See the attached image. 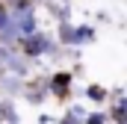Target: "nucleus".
<instances>
[{
	"instance_id": "obj_2",
	"label": "nucleus",
	"mask_w": 127,
	"mask_h": 124,
	"mask_svg": "<svg viewBox=\"0 0 127 124\" xmlns=\"http://www.w3.org/2000/svg\"><path fill=\"white\" fill-rule=\"evenodd\" d=\"M47 44H50V35L41 30L30 32V35H21L18 41H15V47L27 56V59H41L44 56V50H47Z\"/></svg>"
},
{
	"instance_id": "obj_13",
	"label": "nucleus",
	"mask_w": 127,
	"mask_h": 124,
	"mask_svg": "<svg viewBox=\"0 0 127 124\" xmlns=\"http://www.w3.org/2000/svg\"><path fill=\"white\" fill-rule=\"evenodd\" d=\"M56 3H71V0H56Z\"/></svg>"
},
{
	"instance_id": "obj_8",
	"label": "nucleus",
	"mask_w": 127,
	"mask_h": 124,
	"mask_svg": "<svg viewBox=\"0 0 127 124\" xmlns=\"http://www.w3.org/2000/svg\"><path fill=\"white\" fill-rule=\"evenodd\" d=\"M83 124H109V115H106V109L100 106V109L86 112V115H83Z\"/></svg>"
},
{
	"instance_id": "obj_10",
	"label": "nucleus",
	"mask_w": 127,
	"mask_h": 124,
	"mask_svg": "<svg viewBox=\"0 0 127 124\" xmlns=\"http://www.w3.org/2000/svg\"><path fill=\"white\" fill-rule=\"evenodd\" d=\"M6 24H9V6H6V3H0V32L6 30Z\"/></svg>"
},
{
	"instance_id": "obj_7",
	"label": "nucleus",
	"mask_w": 127,
	"mask_h": 124,
	"mask_svg": "<svg viewBox=\"0 0 127 124\" xmlns=\"http://www.w3.org/2000/svg\"><path fill=\"white\" fill-rule=\"evenodd\" d=\"M0 89L6 94H18L24 89V77H15V74H3V80H0Z\"/></svg>"
},
{
	"instance_id": "obj_9",
	"label": "nucleus",
	"mask_w": 127,
	"mask_h": 124,
	"mask_svg": "<svg viewBox=\"0 0 127 124\" xmlns=\"http://www.w3.org/2000/svg\"><path fill=\"white\" fill-rule=\"evenodd\" d=\"M86 112H89V109H86L83 103H71V106H68V115H74V118H80V121H83Z\"/></svg>"
},
{
	"instance_id": "obj_5",
	"label": "nucleus",
	"mask_w": 127,
	"mask_h": 124,
	"mask_svg": "<svg viewBox=\"0 0 127 124\" xmlns=\"http://www.w3.org/2000/svg\"><path fill=\"white\" fill-rule=\"evenodd\" d=\"M56 41L62 47H74V21L65 18V21H56Z\"/></svg>"
},
{
	"instance_id": "obj_12",
	"label": "nucleus",
	"mask_w": 127,
	"mask_h": 124,
	"mask_svg": "<svg viewBox=\"0 0 127 124\" xmlns=\"http://www.w3.org/2000/svg\"><path fill=\"white\" fill-rule=\"evenodd\" d=\"M53 121H56V115H47V112L38 115V124H53Z\"/></svg>"
},
{
	"instance_id": "obj_11",
	"label": "nucleus",
	"mask_w": 127,
	"mask_h": 124,
	"mask_svg": "<svg viewBox=\"0 0 127 124\" xmlns=\"http://www.w3.org/2000/svg\"><path fill=\"white\" fill-rule=\"evenodd\" d=\"M53 124H83L80 121V118H74V115H68V112H65V115H59V118H56V121Z\"/></svg>"
},
{
	"instance_id": "obj_3",
	"label": "nucleus",
	"mask_w": 127,
	"mask_h": 124,
	"mask_svg": "<svg viewBox=\"0 0 127 124\" xmlns=\"http://www.w3.org/2000/svg\"><path fill=\"white\" fill-rule=\"evenodd\" d=\"M109 121L115 124H127V97H124V89H112V106L106 109Z\"/></svg>"
},
{
	"instance_id": "obj_6",
	"label": "nucleus",
	"mask_w": 127,
	"mask_h": 124,
	"mask_svg": "<svg viewBox=\"0 0 127 124\" xmlns=\"http://www.w3.org/2000/svg\"><path fill=\"white\" fill-rule=\"evenodd\" d=\"M80 94H83V97H89V100L97 103V106H103V103L109 100V89H106V86H100V83H92V86L80 89Z\"/></svg>"
},
{
	"instance_id": "obj_1",
	"label": "nucleus",
	"mask_w": 127,
	"mask_h": 124,
	"mask_svg": "<svg viewBox=\"0 0 127 124\" xmlns=\"http://www.w3.org/2000/svg\"><path fill=\"white\" fill-rule=\"evenodd\" d=\"M74 71H68V68H56L50 77H47V83H44V89H47V97H71L74 92Z\"/></svg>"
},
{
	"instance_id": "obj_4",
	"label": "nucleus",
	"mask_w": 127,
	"mask_h": 124,
	"mask_svg": "<svg viewBox=\"0 0 127 124\" xmlns=\"http://www.w3.org/2000/svg\"><path fill=\"white\" fill-rule=\"evenodd\" d=\"M97 38V30L92 27V24H74V47H83V44H95Z\"/></svg>"
}]
</instances>
